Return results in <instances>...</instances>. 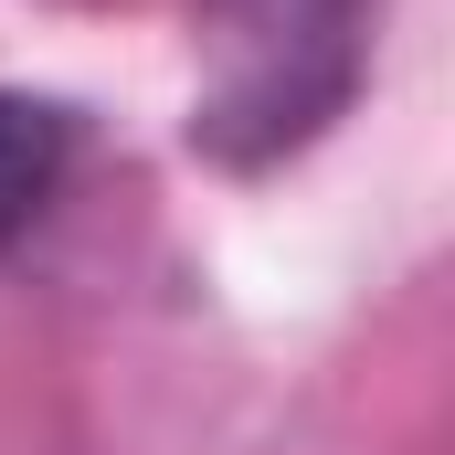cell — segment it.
Wrapping results in <instances>:
<instances>
[{
  "label": "cell",
  "mask_w": 455,
  "mask_h": 455,
  "mask_svg": "<svg viewBox=\"0 0 455 455\" xmlns=\"http://www.w3.org/2000/svg\"><path fill=\"white\" fill-rule=\"evenodd\" d=\"M360 43H371V0H212L191 138L233 170L307 148L360 85Z\"/></svg>",
  "instance_id": "1"
},
{
  "label": "cell",
  "mask_w": 455,
  "mask_h": 455,
  "mask_svg": "<svg viewBox=\"0 0 455 455\" xmlns=\"http://www.w3.org/2000/svg\"><path fill=\"white\" fill-rule=\"evenodd\" d=\"M64 170H75V116L53 96L0 85V243L43 223V202L64 191Z\"/></svg>",
  "instance_id": "2"
}]
</instances>
